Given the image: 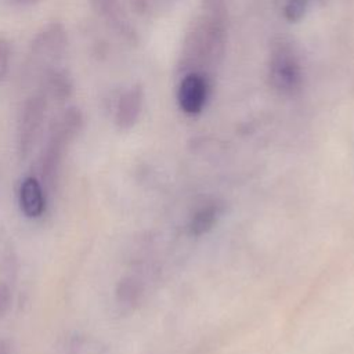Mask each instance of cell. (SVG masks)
Listing matches in <instances>:
<instances>
[{
	"mask_svg": "<svg viewBox=\"0 0 354 354\" xmlns=\"http://www.w3.org/2000/svg\"><path fill=\"white\" fill-rule=\"evenodd\" d=\"M68 47V33L62 24L51 22L32 39L22 65V79L26 83L40 82L59 66Z\"/></svg>",
	"mask_w": 354,
	"mask_h": 354,
	"instance_id": "1",
	"label": "cell"
},
{
	"mask_svg": "<svg viewBox=\"0 0 354 354\" xmlns=\"http://www.w3.org/2000/svg\"><path fill=\"white\" fill-rule=\"evenodd\" d=\"M83 122L82 111L76 106H69L51 123L46 145L40 155V173L46 185H54L65 151L80 133Z\"/></svg>",
	"mask_w": 354,
	"mask_h": 354,
	"instance_id": "2",
	"label": "cell"
},
{
	"mask_svg": "<svg viewBox=\"0 0 354 354\" xmlns=\"http://www.w3.org/2000/svg\"><path fill=\"white\" fill-rule=\"evenodd\" d=\"M47 108L48 100L41 91L30 94L22 105L17 130V148L22 160L29 156L40 136Z\"/></svg>",
	"mask_w": 354,
	"mask_h": 354,
	"instance_id": "3",
	"label": "cell"
},
{
	"mask_svg": "<svg viewBox=\"0 0 354 354\" xmlns=\"http://www.w3.org/2000/svg\"><path fill=\"white\" fill-rule=\"evenodd\" d=\"M270 79L272 86L283 94H292L299 88L301 73L295 54L281 47L274 51L270 61Z\"/></svg>",
	"mask_w": 354,
	"mask_h": 354,
	"instance_id": "4",
	"label": "cell"
},
{
	"mask_svg": "<svg viewBox=\"0 0 354 354\" xmlns=\"http://www.w3.org/2000/svg\"><path fill=\"white\" fill-rule=\"evenodd\" d=\"M206 98L207 83L203 76L198 73H189L181 80L177 93V100L181 111L188 115H196L203 109Z\"/></svg>",
	"mask_w": 354,
	"mask_h": 354,
	"instance_id": "5",
	"label": "cell"
},
{
	"mask_svg": "<svg viewBox=\"0 0 354 354\" xmlns=\"http://www.w3.org/2000/svg\"><path fill=\"white\" fill-rule=\"evenodd\" d=\"M97 15L120 37L133 41L134 29L129 22L119 0H88Z\"/></svg>",
	"mask_w": 354,
	"mask_h": 354,
	"instance_id": "6",
	"label": "cell"
},
{
	"mask_svg": "<svg viewBox=\"0 0 354 354\" xmlns=\"http://www.w3.org/2000/svg\"><path fill=\"white\" fill-rule=\"evenodd\" d=\"M144 102V93L141 86L129 87L120 94L115 108V123L119 129L127 130L133 127L141 113Z\"/></svg>",
	"mask_w": 354,
	"mask_h": 354,
	"instance_id": "7",
	"label": "cell"
},
{
	"mask_svg": "<svg viewBox=\"0 0 354 354\" xmlns=\"http://www.w3.org/2000/svg\"><path fill=\"white\" fill-rule=\"evenodd\" d=\"M19 206L29 218L40 217L46 210V196L40 183L33 177H26L19 188Z\"/></svg>",
	"mask_w": 354,
	"mask_h": 354,
	"instance_id": "8",
	"label": "cell"
},
{
	"mask_svg": "<svg viewBox=\"0 0 354 354\" xmlns=\"http://www.w3.org/2000/svg\"><path fill=\"white\" fill-rule=\"evenodd\" d=\"M72 90H73V83L69 75L64 69L57 68L40 82L37 91H41L48 101L54 100L61 102L71 97Z\"/></svg>",
	"mask_w": 354,
	"mask_h": 354,
	"instance_id": "9",
	"label": "cell"
},
{
	"mask_svg": "<svg viewBox=\"0 0 354 354\" xmlns=\"http://www.w3.org/2000/svg\"><path fill=\"white\" fill-rule=\"evenodd\" d=\"M220 214H221V205H218L217 202H207L191 216V220L188 224L189 232L195 236H201L206 234L217 223Z\"/></svg>",
	"mask_w": 354,
	"mask_h": 354,
	"instance_id": "10",
	"label": "cell"
},
{
	"mask_svg": "<svg viewBox=\"0 0 354 354\" xmlns=\"http://www.w3.org/2000/svg\"><path fill=\"white\" fill-rule=\"evenodd\" d=\"M142 288L141 283L133 277L122 278L116 285V300L123 306H133L141 297Z\"/></svg>",
	"mask_w": 354,
	"mask_h": 354,
	"instance_id": "11",
	"label": "cell"
},
{
	"mask_svg": "<svg viewBox=\"0 0 354 354\" xmlns=\"http://www.w3.org/2000/svg\"><path fill=\"white\" fill-rule=\"evenodd\" d=\"M310 0H288L285 15L289 21H299L307 11Z\"/></svg>",
	"mask_w": 354,
	"mask_h": 354,
	"instance_id": "12",
	"label": "cell"
},
{
	"mask_svg": "<svg viewBox=\"0 0 354 354\" xmlns=\"http://www.w3.org/2000/svg\"><path fill=\"white\" fill-rule=\"evenodd\" d=\"M10 59H11L10 41L0 35V80H3L8 73Z\"/></svg>",
	"mask_w": 354,
	"mask_h": 354,
	"instance_id": "13",
	"label": "cell"
},
{
	"mask_svg": "<svg viewBox=\"0 0 354 354\" xmlns=\"http://www.w3.org/2000/svg\"><path fill=\"white\" fill-rule=\"evenodd\" d=\"M11 289L6 282H0V321L6 317L11 307Z\"/></svg>",
	"mask_w": 354,
	"mask_h": 354,
	"instance_id": "14",
	"label": "cell"
},
{
	"mask_svg": "<svg viewBox=\"0 0 354 354\" xmlns=\"http://www.w3.org/2000/svg\"><path fill=\"white\" fill-rule=\"evenodd\" d=\"M0 354H11V346L3 337H0Z\"/></svg>",
	"mask_w": 354,
	"mask_h": 354,
	"instance_id": "15",
	"label": "cell"
},
{
	"mask_svg": "<svg viewBox=\"0 0 354 354\" xmlns=\"http://www.w3.org/2000/svg\"><path fill=\"white\" fill-rule=\"evenodd\" d=\"M11 1L15 4H19V6H30V4L36 3L37 0H11Z\"/></svg>",
	"mask_w": 354,
	"mask_h": 354,
	"instance_id": "16",
	"label": "cell"
}]
</instances>
